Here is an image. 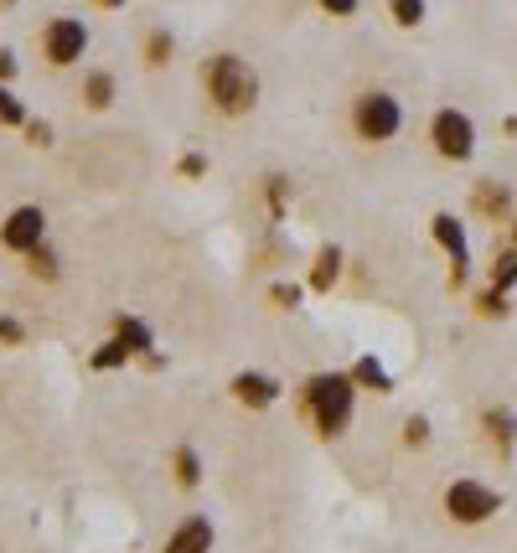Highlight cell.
<instances>
[{"label":"cell","instance_id":"4316f807","mask_svg":"<svg viewBox=\"0 0 517 553\" xmlns=\"http://www.w3.org/2000/svg\"><path fill=\"white\" fill-rule=\"evenodd\" d=\"M269 300H275L280 311H295V305H300V285H275V290H269Z\"/></svg>","mask_w":517,"mask_h":553},{"label":"cell","instance_id":"603a6c76","mask_svg":"<svg viewBox=\"0 0 517 553\" xmlns=\"http://www.w3.org/2000/svg\"><path fill=\"white\" fill-rule=\"evenodd\" d=\"M476 316H486V321L497 316V321H502V316H507V295H497V290H481V295H476Z\"/></svg>","mask_w":517,"mask_h":553},{"label":"cell","instance_id":"277c9868","mask_svg":"<svg viewBox=\"0 0 517 553\" xmlns=\"http://www.w3.org/2000/svg\"><path fill=\"white\" fill-rule=\"evenodd\" d=\"M497 512H502V491H492L486 481L461 476V481L445 486V517H450V522H466V528H476V522L497 517Z\"/></svg>","mask_w":517,"mask_h":553},{"label":"cell","instance_id":"f1b7e54d","mask_svg":"<svg viewBox=\"0 0 517 553\" xmlns=\"http://www.w3.org/2000/svg\"><path fill=\"white\" fill-rule=\"evenodd\" d=\"M11 78H16V52H11V47H0V83L11 88Z\"/></svg>","mask_w":517,"mask_h":553},{"label":"cell","instance_id":"ffe728a7","mask_svg":"<svg viewBox=\"0 0 517 553\" xmlns=\"http://www.w3.org/2000/svg\"><path fill=\"white\" fill-rule=\"evenodd\" d=\"M171 52H176L171 32H161V26H156V32L145 37V63H150V68H166V63H171Z\"/></svg>","mask_w":517,"mask_h":553},{"label":"cell","instance_id":"5b68a950","mask_svg":"<svg viewBox=\"0 0 517 553\" xmlns=\"http://www.w3.org/2000/svg\"><path fill=\"white\" fill-rule=\"evenodd\" d=\"M88 26L78 21V16H52L47 26H42V57L52 68H73V63H83V52H88Z\"/></svg>","mask_w":517,"mask_h":553},{"label":"cell","instance_id":"3957f363","mask_svg":"<svg viewBox=\"0 0 517 553\" xmlns=\"http://www.w3.org/2000/svg\"><path fill=\"white\" fill-rule=\"evenodd\" d=\"M352 130L368 145H388L404 130V104L393 99L388 88H368V94H357V104H352Z\"/></svg>","mask_w":517,"mask_h":553},{"label":"cell","instance_id":"e575fe53","mask_svg":"<svg viewBox=\"0 0 517 553\" xmlns=\"http://www.w3.org/2000/svg\"><path fill=\"white\" fill-rule=\"evenodd\" d=\"M512 249H517V218H512Z\"/></svg>","mask_w":517,"mask_h":553},{"label":"cell","instance_id":"30bf717a","mask_svg":"<svg viewBox=\"0 0 517 553\" xmlns=\"http://www.w3.org/2000/svg\"><path fill=\"white\" fill-rule=\"evenodd\" d=\"M280 378H269V373H238L233 378V398L238 404H249V409H269V404H280Z\"/></svg>","mask_w":517,"mask_h":553},{"label":"cell","instance_id":"44dd1931","mask_svg":"<svg viewBox=\"0 0 517 553\" xmlns=\"http://www.w3.org/2000/svg\"><path fill=\"white\" fill-rule=\"evenodd\" d=\"M0 125H11V130H26V104L11 94L6 83H0Z\"/></svg>","mask_w":517,"mask_h":553},{"label":"cell","instance_id":"9a60e30c","mask_svg":"<svg viewBox=\"0 0 517 553\" xmlns=\"http://www.w3.org/2000/svg\"><path fill=\"white\" fill-rule=\"evenodd\" d=\"M347 378H352L357 388H368V393H393V378H388V367H383L378 357H357Z\"/></svg>","mask_w":517,"mask_h":553},{"label":"cell","instance_id":"e0dca14e","mask_svg":"<svg viewBox=\"0 0 517 553\" xmlns=\"http://www.w3.org/2000/svg\"><path fill=\"white\" fill-rule=\"evenodd\" d=\"M481 424H486V435H492V445H502V450L517 440V419H512V409H486Z\"/></svg>","mask_w":517,"mask_h":553},{"label":"cell","instance_id":"ba28073f","mask_svg":"<svg viewBox=\"0 0 517 553\" xmlns=\"http://www.w3.org/2000/svg\"><path fill=\"white\" fill-rule=\"evenodd\" d=\"M430 233L435 243L450 254V285H466L471 280V243H466V223L455 212H435L430 218Z\"/></svg>","mask_w":517,"mask_h":553},{"label":"cell","instance_id":"9c48e42d","mask_svg":"<svg viewBox=\"0 0 517 553\" xmlns=\"http://www.w3.org/2000/svg\"><path fill=\"white\" fill-rule=\"evenodd\" d=\"M212 522L207 517H181L176 522V533L161 543V553H212Z\"/></svg>","mask_w":517,"mask_h":553},{"label":"cell","instance_id":"ac0fdd59","mask_svg":"<svg viewBox=\"0 0 517 553\" xmlns=\"http://www.w3.org/2000/svg\"><path fill=\"white\" fill-rule=\"evenodd\" d=\"M125 362H135V357H130V347L119 342V336H109V342L88 357V367H94V373H114V367H125Z\"/></svg>","mask_w":517,"mask_h":553},{"label":"cell","instance_id":"484cf974","mask_svg":"<svg viewBox=\"0 0 517 553\" xmlns=\"http://www.w3.org/2000/svg\"><path fill=\"white\" fill-rule=\"evenodd\" d=\"M0 342H6V347H21V342H26V326H21L16 316H0Z\"/></svg>","mask_w":517,"mask_h":553},{"label":"cell","instance_id":"7402d4cb","mask_svg":"<svg viewBox=\"0 0 517 553\" xmlns=\"http://www.w3.org/2000/svg\"><path fill=\"white\" fill-rule=\"evenodd\" d=\"M424 11H430V0H388V16L399 26H419Z\"/></svg>","mask_w":517,"mask_h":553},{"label":"cell","instance_id":"cb8c5ba5","mask_svg":"<svg viewBox=\"0 0 517 553\" xmlns=\"http://www.w3.org/2000/svg\"><path fill=\"white\" fill-rule=\"evenodd\" d=\"M26 264H32V274H42V280H57V259H52V249L42 243V249H32L26 254Z\"/></svg>","mask_w":517,"mask_h":553},{"label":"cell","instance_id":"d6986e66","mask_svg":"<svg viewBox=\"0 0 517 553\" xmlns=\"http://www.w3.org/2000/svg\"><path fill=\"white\" fill-rule=\"evenodd\" d=\"M171 466H176V481H181V486H202V455H197L192 445H181V450L171 455Z\"/></svg>","mask_w":517,"mask_h":553},{"label":"cell","instance_id":"52a82bcc","mask_svg":"<svg viewBox=\"0 0 517 553\" xmlns=\"http://www.w3.org/2000/svg\"><path fill=\"white\" fill-rule=\"evenodd\" d=\"M42 243H47V212L32 207V202L16 207L11 218L0 223V249H11V254H21V259L32 254V249H42Z\"/></svg>","mask_w":517,"mask_h":553},{"label":"cell","instance_id":"8fae6325","mask_svg":"<svg viewBox=\"0 0 517 553\" xmlns=\"http://www.w3.org/2000/svg\"><path fill=\"white\" fill-rule=\"evenodd\" d=\"M114 336L130 347V357H150V352H156V331H150L140 316H119V321H114Z\"/></svg>","mask_w":517,"mask_h":553},{"label":"cell","instance_id":"1f68e13d","mask_svg":"<svg viewBox=\"0 0 517 553\" xmlns=\"http://www.w3.org/2000/svg\"><path fill=\"white\" fill-rule=\"evenodd\" d=\"M26 135H32V145H47V140H52V130L42 125V119H26Z\"/></svg>","mask_w":517,"mask_h":553},{"label":"cell","instance_id":"5bb4252c","mask_svg":"<svg viewBox=\"0 0 517 553\" xmlns=\"http://www.w3.org/2000/svg\"><path fill=\"white\" fill-rule=\"evenodd\" d=\"M114 94H119V78H114L109 68L83 73V99H88V109H109V104H114Z\"/></svg>","mask_w":517,"mask_h":553},{"label":"cell","instance_id":"2e32d148","mask_svg":"<svg viewBox=\"0 0 517 553\" xmlns=\"http://www.w3.org/2000/svg\"><path fill=\"white\" fill-rule=\"evenodd\" d=\"M337 274H342V249H321L316 254V269H311V290H331V285H337Z\"/></svg>","mask_w":517,"mask_h":553},{"label":"cell","instance_id":"83f0119b","mask_svg":"<svg viewBox=\"0 0 517 553\" xmlns=\"http://www.w3.org/2000/svg\"><path fill=\"white\" fill-rule=\"evenodd\" d=\"M269 207H275V218L285 212V176H269Z\"/></svg>","mask_w":517,"mask_h":553},{"label":"cell","instance_id":"7a4b0ae2","mask_svg":"<svg viewBox=\"0 0 517 553\" xmlns=\"http://www.w3.org/2000/svg\"><path fill=\"white\" fill-rule=\"evenodd\" d=\"M352 409H357V383L347 373H311V383H306V414H311V424L321 429L326 440L347 435Z\"/></svg>","mask_w":517,"mask_h":553},{"label":"cell","instance_id":"f546056e","mask_svg":"<svg viewBox=\"0 0 517 553\" xmlns=\"http://www.w3.org/2000/svg\"><path fill=\"white\" fill-rule=\"evenodd\" d=\"M326 16H357V0H321Z\"/></svg>","mask_w":517,"mask_h":553},{"label":"cell","instance_id":"d6a6232c","mask_svg":"<svg viewBox=\"0 0 517 553\" xmlns=\"http://www.w3.org/2000/svg\"><path fill=\"white\" fill-rule=\"evenodd\" d=\"M502 130H507V135L517 140V114H512V119H502Z\"/></svg>","mask_w":517,"mask_h":553},{"label":"cell","instance_id":"d4e9b609","mask_svg":"<svg viewBox=\"0 0 517 553\" xmlns=\"http://www.w3.org/2000/svg\"><path fill=\"white\" fill-rule=\"evenodd\" d=\"M424 440H430V419L409 414V419H404V445H424Z\"/></svg>","mask_w":517,"mask_h":553},{"label":"cell","instance_id":"8992f818","mask_svg":"<svg viewBox=\"0 0 517 553\" xmlns=\"http://www.w3.org/2000/svg\"><path fill=\"white\" fill-rule=\"evenodd\" d=\"M430 140L445 161H471L476 156V125H471V114L466 109H440L430 119Z\"/></svg>","mask_w":517,"mask_h":553},{"label":"cell","instance_id":"4fadbf2b","mask_svg":"<svg viewBox=\"0 0 517 553\" xmlns=\"http://www.w3.org/2000/svg\"><path fill=\"white\" fill-rule=\"evenodd\" d=\"M486 290H497V295L517 290V249H497L492 254V264H486Z\"/></svg>","mask_w":517,"mask_h":553},{"label":"cell","instance_id":"7c38bea8","mask_svg":"<svg viewBox=\"0 0 517 553\" xmlns=\"http://www.w3.org/2000/svg\"><path fill=\"white\" fill-rule=\"evenodd\" d=\"M476 212H486V218H507L512 212V187L507 181H476Z\"/></svg>","mask_w":517,"mask_h":553},{"label":"cell","instance_id":"4dcf8cb0","mask_svg":"<svg viewBox=\"0 0 517 553\" xmlns=\"http://www.w3.org/2000/svg\"><path fill=\"white\" fill-rule=\"evenodd\" d=\"M181 176H207V156H197V150L181 156Z\"/></svg>","mask_w":517,"mask_h":553},{"label":"cell","instance_id":"6da1fadb","mask_svg":"<svg viewBox=\"0 0 517 553\" xmlns=\"http://www.w3.org/2000/svg\"><path fill=\"white\" fill-rule=\"evenodd\" d=\"M202 88H207L212 109L228 114V119L254 114V104H259V73L249 68V57H238V52H212L202 63Z\"/></svg>","mask_w":517,"mask_h":553},{"label":"cell","instance_id":"836d02e7","mask_svg":"<svg viewBox=\"0 0 517 553\" xmlns=\"http://www.w3.org/2000/svg\"><path fill=\"white\" fill-rule=\"evenodd\" d=\"M99 6H104V11H125V0H99Z\"/></svg>","mask_w":517,"mask_h":553}]
</instances>
